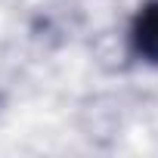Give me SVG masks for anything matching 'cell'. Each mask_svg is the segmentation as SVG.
I'll list each match as a JSON object with an SVG mask.
<instances>
[{
	"label": "cell",
	"mask_w": 158,
	"mask_h": 158,
	"mask_svg": "<svg viewBox=\"0 0 158 158\" xmlns=\"http://www.w3.org/2000/svg\"><path fill=\"white\" fill-rule=\"evenodd\" d=\"M130 44L139 59L158 65V0H149L136 13V19L130 25Z\"/></svg>",
	"instance_id": "obj_1"
}]
</instances>
